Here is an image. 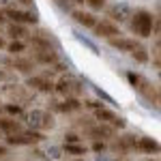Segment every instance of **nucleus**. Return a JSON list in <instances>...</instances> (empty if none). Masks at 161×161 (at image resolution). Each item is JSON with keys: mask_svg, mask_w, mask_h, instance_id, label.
<instances>
[{"mask_svg": "<svg viewBox=\"0 0 161 161\" xmlns=\"http://www.w3.org/2000/svg\"><path fill=\"white\" fill-rule=\"evenodd\" d=\"M88 7H90V11H103L105 9V4H108V0H84Z\"/></svg>", "mask_w": 161, "mask_h": 161, "instance_id": "5701e85b", "label": "nucleus"}, {"mask_svg": "<svg viewBox=\"0 0 161 161\" xmlns=\"http://www.w3.org/2000/svg\"><path fill=\"white\" fill-rule=\"evenodd\" d=\"M7 35L11 37V41H24L30 32H28V28H26L24 24H15V22H11V24L7 26Z\"/></svg>", "mask_w": 161, "mask_h": 161, "instance_id": "a211bd4d", "label": "nucleus"}, {"mask_svg": "<svg viewBox=\"0 0 161 161\" xmlns=\"http://www.w3.org/2000/svg\"><path fill=\"white\" fill-rule=\"evenodd\" d=\"M95 37L99 39H114V37H120V28L114 24V19H97V24L92 28Z\"/></svg>", "mask_w": 161, "mask_h": 161, "instance_id": "0eeeda50", "label": "nucleus"}, {"mask_svg": "<svg viewBox=\"0 0 161 161\" xmlns=\"http://www.w3.org/2000/svg\"><path fill=\"white\" fill-rule=\"evenodd\" d=\"M64 144H80V136L77 133H64Z\"/></svg>", "mask_w": 161, "mask_h": 161, "instance_id": "b1692460", "label": "nucleus"}, {"mask_svg": "<svg viewBox=\"0 0 161 161\" xmlns=\"http://www.w3.org/2000/svg\"><path fill=\"white\" fill-rule=\"evenodd\" d=\"M0 80H13V73H7V71H0Z\"/></svg>", "mask_w": 161, "mask_h": 161, "instance_id": "c85d7f7f", "label": "nucleus"}, {"mask_svg": "<svg viewBox=\"0 0 161 161\" xmlns=\"http://www.w3.org/2000/svg\"><path fill=\"white\" fill-rule=\"evenodd\" d=\"M7 155H9V148H7V146H2V144H0V159H4V157H7Z\"/></svg>", "mask_w": 161, "mask_h": 161, "instance_id": "cd10ccee", "label": "nucleus"}, {"mask_svg": "<svg viewBox=\"0 0 161 161\" xmlns=\"http://www.w3.org/2000/svg\"><path fill=\"white\" fill-rule=\"evenodd\" d=\"M43 140V133H39V131H17V133H13V136H7V144L9 146H32V144H39Z\"/></svg>", "mask_w": 161, "mask_h": 161, "instance_id": "20e7f679", "label": "nucleus"}, {"mask_svg": "<svg viewBox=\"0 0 161 161\" xmlns=\"http://www.w3.org/2000/svg\"><path fill=\"white\" fill-rule=\"evenodd\" d=\"M92 150H105V142H101V140H95V144H92Z\"/></svg>", "mask_w": 161, "mask_h": 161, "instance_id": "393cba45", "label": "nucleus"}, {"mask_svg": "<svg viewBox=\"0 0 161 161\" xmlns=\"http://www.w3.org/2000/svg\"><path fill=\"white\" fill-rule=\"evenodd\" d=\"M30 58L37 64H47L50 67V64L58 62V52H56V47H32Z\"/></svg>", "mask_w": 161, "mask_h": 161, "instance_id": "6e6552de", "label": "nucleus"}, {"mask_svg": "<svg viewBox=\"0 0 161 161\" xmlns=\"http://www.w3.org/2000/svg\"><path fill=\"white\" fill-rule=\"evenodd\" d=\"M2 47H4V41H2V39H0V50H2Z\"/></svg>", "mask_w": 161, "mask_h": 161, "instance_id": "7c9ffc66", "label": "nucleus"}, {"mask_svg": "<svg viewBox=\"0 0 161 161\" xmlns=\"http://www.w3.org/2000/svg\"><path fill=\"white\" fill-rule=\"evenodd\" d=\"M112 148L116 153H129V150H136V136H114L112 137Z\"/></svg>", "mask_w": 161, "mask_h": 161, "instance_id": "2eb2a0df", "label": "nucleus"}, {"mask_svg": "<svg viewBox=\"0 0 161 161\" xmlns=\"http://www.w3.org/2000/svg\"><path fill=\"white\" fill-rule=\"evenodd\" d=\"M84 105H86V108H92V110H99V108H103L99 101H86Z\"/></svg>", "mask_w": 161, "mask_h": 161, "instance_id": "a878e982", "label": "nucleus"}, {"mask_svg": "<svg viewBox=\"0 0 161 161\" xmlns=\"http://www.w3.org/2000/svg\"><path fill=\"white\" fill-rule=\"evenodd\" d=\"M127 80L131 82V86L136 88V90L146 101H148L150 105H155V108L159 105V86H157V84H153V82L146 80L144 75L133 73V71H129V73H127Z\"/></svg>", "mask_w": 161, "mask_h": 161, "instance_id": "f03ea898", "label": "nucleus"}, {"mask_svg": "<svg viewBox=\"0 0 161 161\" xmlns=\"http://www.w3.org/2000/svg\"><path fill=\"white\" fill-rule=\"evenodd\" d=\"M73 2H77V4H84V0H73Z\"/></svg>", "mask_w": 161, "mask_h": 161, "instance_id": "2f4dec72", "label": "nucleus"}, {"mask_svg": "<svg viewBox=\"0 0 161 161\" xmlns=\"http://www.w3.org/2000/svg\"><path fill=\"white\" fill-rule=\"evenodd\" d=\"M50 110L60 112V114H71V112L82 110V101L77 99V97H64L62 101H52Z\"/></svg>", "mask_w": 161, "mask_h": 161, "instance_id": "9b49d317", "label": "nucleus"}, {"mask_svg": "<svg viewBox=\"0 0 161 161\" xmlns=\"http://www.w3.org/2000/svg\"><path fill=\"white\" fill-rule=\"evenodd\" d=\"M110 41V45L114 47V50H118V52H123V54H131L133 50H137L142 43H140V39L136 37H114V39H108Z\"/></svg>", "mask_w": 161, "mask_h": 161, "instance_id": "9d476101", "label": "nucleus"}, {"mask_svg": "<svg viewBox=\"0 0 161 161\" xmlns=\"http://www.w3.org/2000/svg\"><path fill=\"white\" fill-rule=\"evenodd\" d=\"M129 56H131V58H133L136 62H140V64H146V62L150 60V56H148V50H146L144 45H140L137 50H133L131 54H129Z\"/></svg>", "mask_w": 161, "mask_h": 161, "instance_id": "6ab92c4d", "label": "nucleus"}, {"mask_svg": "<svg viewBox=\"0 0 161 161\" xmlns=\"http://www.w3.org/2000/svg\"><path fill=\"white\" fill-rule=\"evenodd\" d=\"M26 50V43L24 41H11L9 45H7V52L13 54V56H22V52Z\"/></svg>", "mask_w": 161, "mask_h": 161, "instance_id": "aec40b11", "label": "nucleus"}, {"mask_svg": "<svg viewBox=\"0 0 161 161\" xmlns=\"http://www.w3.org/2000/svg\"><path fill=\"white\" fill-rule=\"evenodd\" d=\"M15 2H19L22 7H26V9H30L32 4H35V0H15Z\"/></svg>", "mask_w": 161, "mask_h": 161, "instance_id": "bb28decb", "label": "nucleus"}, {"mask_svg": "<svg viewBox=\"0 0 161 161\" xmlns=\"http://www.w3.org/2000/svg\"><path fill=\"white\" fill-rule=\"evenodd\" d=\"M4 19H7V17H4V11L0 9V24H4Z\"/></svg>", "mask_w": 161, "mask_h": 161, "instance_id": "c756f323", "label": "nucleus"}, {"mask_svg": "<svg viewBox=\"0 0 161 161\" xmlns=\"http://www.w3.org/2000/svg\"><path fill=\"white\" fill-rule=\"evenodd\" d=\"M54 90L58 95H62V97H77L80 99V95L84 92V86L75 77H71V75H62L60 80L54 84Z\"/></svg>", "mask_w": 161, "mask_h": 161, "instance_id": "7ed1b4c3", "label": "nucleus"}, {"mask_svg": "<svg viewBox=\"0 0 161 161\" xmlns=\"http://www.w3.org/2000/svg\"><path fill=\"white\" fill-rule=\"evenodd\" d=\"M95 118H97L99 123H105V125H110V127H114V129H125V125H127L123 116H118V114L110 112L108 108H99V110H95Z\"/></svg>", "mask_w": 161, "mask_h": 161, "instance_id": "1a4fd4ad", "label": "nucleus"}, {"mask_svg": "<svg viewBox=\"0 0 161 161\" xmlns=\"http://www.w3.org/2000/svg\"><path fill=\"white\" fill-rule=\"evenodd\" d=\"M11 67L17 71V73L24 75H35V69H37V62L32 60L30 56H15V60L11 62Z\"/></svg>", "mask_w": 161, "mask_h": 161, "instance_id": "ddd939ff", "label": "nucleus"}, {"mask_svg": "<svg viewBox=\"0 0 161 161\" xmlns=\"http://www.w3.org/2000/svg\"><path fill=\"white\" fill-rule=\"evenodd\" d=\"M153 19H155V15L148 9H136L129 15V28L136 35V39L153 37Z\"/></svg>", "mask_w": 161, "mask_h": 161, "instance_id": "f257e3e1", "label": "nucleus"}, {"mask_svg": "<svg viewBox=\"0 0 161 161\" xmlns=\"http://www.w3.org/2000/svg\"><path fill=\"white\" fill-rule=\"evenodd\" d=\"M0 112H2V105H0Z\"/></svg>", "mask_w": 161, "mask_h": 161, "instance_id": "473e14b6", "label": "nucleus"}, {"mask_svg": "<svg viewBox=\"0 0 161 161\" xmlns=\"http://www.w3.org/2000/svg\"><path fill=\"white\" fill-rule=\"evenodd\" d=\"M28 88L39 90V92H52L54 90V82L50 80V75H28Z\"/></svg>", "mask_w": 161, "mask_h": 161, "instance_id": "f8f14e48", "label": "nucleus"}, {"mask_svg": "<svg viewBox=\"0 0 161 161\" xmlns=\"http://www.w3.org/2000/svg\"><path fill=\"white\" fill-rule=\"evenodd\" d=\"M4 11V17H11V22L15 24H37L39 22V15L30 9H2Z\"/></svg>", "mask_w": 161, "mask_h": 161, "instance_id": "423d86ee", "label": "nucleus"}, {"mask_svg": "<svg viewBox=\"0 0 161 161\" xmlns=\"http://www.w3.org/2000/svg\"><path fill=\"white\" fill-rule=\"evenodd\" d=\"M71 17H73V19H75V22H77L80 26H84V28H90V30L95 28L97 19H99V17H97V15H95L92 11H84V9H75V11H71Z\"/></svg>", "mask_w": 161, "mask_h": 161, "instance_id": "4468645a", "label": "nucleus"}, {"mask_svg": "<svg viewBox=\"0 0 161 161\" xmlns=\"http://www.w3.org/2000/svg\"><path fill=\"white\" fill-rule=\"evenodd\" d=\"M136 150L146 153V155H157L159 153V142L153 137H137L136 140Z\"/></svg>", "mask_w": 161, "mask_h": 161, "instance_id": "f3484780", "label": "nucleus"}, {"mask_svg": "<svg viewBox=\"0 0 161 161\" xmlns=\"http://www.w3.org/2000/svg\"><path fill=\"white\" fill-rule=\"evenodd\" d=\"M84 133H86L90 140H101V142H105V140H112V137L116 136V129L110 127V125H105V123L95 120V123H90L86 129H84Z\"/></svg>", "mask_w": 161, "mask_h": 161, "instance_id": "39448f33", "label": "nucleus"}, {"mask_svg": "<svg viewBox=\"0 0 161 161\" xmlns=\"http://www.w3.org/2000/svg\"><path fill=\"white\" fill-rule=\"evenodd\" d=\"M2 110L7 112V114H11L13 118H15V116H19V114L24 112V108H22L19 103H7V105H2Z\"/></svg>", "mask_w": 161, "mask_h": 161, "instance_id": "4be33fe9", "label": "nucleus"}, {"mask_svg": "<svg viewBox=\"0 0 161 161\" xmlns=\"http://www.w3.org/2000/svg\"><path fill=\"white\" fill-rule=\"evenodd\" d=\"M64 153L67 155H86V146H82V144H64Z\"/></svg>", "mask_w": 161, "mask_h": 161, "instance_id": "412c9836", "label": "nucleus"}, {"mask_svg": "<svg viewBox=\"0 0 161 161\" xmlns=\"http://www.w3.org/2000/svg\"><path fill=\"white\" fill-rule=\"evenodd\" d=\"M24 127L19 120H15L13 116H0V133H4V136H13V133H17V131H22Z\"/></svg>", "mask_w": 161, "mask_h": 161, "instance_id": "dca6fc26", "label": "nucleus"}]
</instances>
